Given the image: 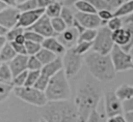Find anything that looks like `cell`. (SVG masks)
<instances>
[{
    "label": "cell",
    "mask_w": 133,
    "mask_h": 122,
    "mask_svg": "<svg viewBox=\"0 0 133 122\" xmlns=\"http://www.w3.org/2000/svg\"><path fill=\"white\" fill-rule=\"evenodd\" d=\"M129 53H130V54H131V55L133 56V47L131 48V50H130V52H129Z\"/></svg>",
    "instance_id": "94428289"
},
{
    "label": "cell",
    "mask_w": 133,
    "mask_h": 122,
    "mask_svg": "<svg viewBox=\"0 0 133 122\" xmlns=\"http://www.w3.org/2000/svg\"><path fill=\"white\" fill-rule=\"evenodd\" d=\"M88 1L97 9V12L100 11V10H103V9H109V10H111L110 7L108 6V4L104 0H88Z\"/></svg>",
    "instance_id": "b9f144b4"
},
{
    "label": "cell",
    "mask_w": 133,
    "mask_h": 122,
    "mask_svg": "<svg viewBox=\"0 0 133 122\" xmlns=\"http://www.w3.org/2000/svg\"><path fill=\"white\" fill-rule=\"evenodd\" d=\"M0 66H1V62H0Z\"/></svg>",
    "instance_id": "be15d7a7"
},
{
    "label": "cell",
    "mask_w": 133,
    "mask_h": 122,
    "mask_svg": "<svg viewBox=\"0 0 133 122\" xmlns=\"http://www.w3.org/2000/svg\"><path fill=\"white\" fill-rule=\"evenodd\" d=\"M12 90H14V86L11 84H5L0 82V102L4 101L12 92Z\"/></svg>",
    "instance_id": "1f68e13d"
},
{
    "label": "cell",
    "mask_w": 133,
    "mask_h": 122,
    "mask_svg": "<svg viewBox=\"0 0 133 122\" xmlns=\"http://www.w3.org/2000/svg\"><path fill=\"white\" fill-rule=\"evenodd\" d=\"M43 67V64L41 61L36 58L35 55L28 56V62H27V70H41Z\"/></svg>",
    "instance_id": "e575fe53"
},
{
    "label": "cell",
    "mask_w": 133,
    "mask_h": 122,
    "mask_svg": "<svg viewBox=\"0 0 133 122\" xmlns=\"http://www.w3.org/2000/svg\"><path fill=\"white\" fill-rule=\"evenodd\" d=\"M24 35H25L26 40H28V41L42 43L44 41V39H45V37H43L41 34L36 33L35 31H32V30H25L24 31Z\"/></svg>",
    "instance_id": "836d02e7"
},
{
    "label": "cell",
    "mask_w": 133,
    "mask_h": 122,
    "mask_svg": "<svg viewBox=\"0 0 133 122\" xmlns=\"http://www.w3.org/2000/svg\"><path fill=\"white\" fill-rule=\"evenodd\" d=\"M35 56H36V58L41 61V63H42L43 65L48 64V63L52 62L53 60H55L57 57H59V56H57L56 54H54L53 52H51V51H49V50H47V49H45V48H42Z\"/></svg>",
    "instance_id": "7402d4cb"
},
{
    "label": "cell",
    "mask_w": 133,
    "mask_h": 122,
    "mask_svg": "<svg viewBox=\"0 0 133 122\" xmlns=\"http://www.w3.org/2000/svg\"><path fill=\"white\" fill-rule=\"evenodd\" d=\"M62 6H63V5H62V2H60V1H55L54 3H52L51 5H49V6L45 9V14H47L50 19L60 17Z\"/></svg>",
    "instance_id": "d4e9b609"
},
{
    "label": "cell",
    "mask_w": 133,
    "mask_h": 122,
    "mask_svg": "<svg viewBox=\"0 0 133 122\" xmlns=\"http://www.w3.org/2000/svg\"><path fill=\"white\" fill-rule=\"evenodd\" d=\"M91 48H92V42H89V41H78L76 43V45L74 47V50H75V52L77 54L83 56Z\"/></svg>",
    "instance_id": "f546056e"
},
{
    "label": "cell",
    "mask_w": 133,
    "mask_h": 122,
    "mask_svg": "<svg viewBox=\"0 0 133 122\" xmlns=\"http://www.w3.org/2000/svg\"><path fill=\"white\" fill-rule=\"evenodd\" d=\"M97 36V29H85L79 34L78 41H89L92 42Z\"/></svg>",
    "instance_id": "f1b7e54d"
},
{
    "label": "cell",
    "mask_w": 133,
    "mask_h": 122,
    "mask_svg": "<svg viewBox=\"0 0 133 122\" xmlns=\"http://www.w3.org/2000/svg\"><path fill=\"white\" fill-rule=\"evenodd\" d=\"M125 119L127 122H133V112H127L125 113Z\"/></svg>",
    "instance_id": "f5cc1de1"
},
{
    "label": "cell",
    "mask_w": 133,
    "mask_h": 122,
    "mask_svg": "<svg viewBox=\"0 0 133 122\" xmlns=\"http://www.w3.org/2000/svg\"><path fill=\"white\" fill-rule=\"evenodd\" d=\"M97 13H98L99 18L103 21L104 24H107V22H108L110 19H112V18L114 17L113 11H112V10H109V9H103V10L98 11Z\"/></svg>",
    "instance_id": "60d3db41"
},
{
    "label": "cell",
    "mask_w": 133,
    "mask_h": 122,
    "mask_svg": "<svg viewBox=\"0 0 133 122\" xmlns=\"http://www.w3.org/2000/svg\"><path fill=\"white\" fill-rule=\"evenodd\" d=\"M57 38L66 49H71V48H74L78 42L79 32L74 27H68L62 33L58 34Z\"/></svg>",
    "instance_id": "5bb4252c"
},
{
    "label": "cell",
    "mask_w": 133,
    "mask_h": 122,
    "mask_svg": "<svg viewBox=\"0 0 133 122\" xmlns=\"http://www.w3.org/2000/svg\"><path fill=\"white\" fill-rule=\"evenodd\" d=\"M75 19L85 28V29H99L105 24L99 18L98 13H84L77 12L75 13Z\"/></svg>",
    "instance_id": "7c38bea8"
},
{
    "label": "cell",
    "mask_w": 133,
    "mask_h": 122,
    "mask_svg": "<svg viewBox=\"0 0 133 122\" xmlns=\"http://www.w3.org/2000/svg\"><path fill=\"white\" fill-rule=\"evenodd\" d=\"M42 118L48 122H79L75 103L66 100L48 101L42 106Z\"/></svg>",
    "instance_id": "7a4b0ae2"
},
{
    "label": "cell",
    "mask_w": 133,
    "mask_h": 122,
    "mask_svg": "<svg viewBox=\"0 0 133 122\" xmlns=\"http://www.w3.org/2000/svg\"><path fill=\"white\" fill-rule=\"evenodd\" d=\"M42 47L47 49V50H49V51H51V52H53L57 56L64 55V53L66 51V48L55 36H51V37L45 38L44 41L42 42Z\"/></svg>",
    "instance_id": "9a60e30c"
},
{
    "label": "cell",
    "mask_w": 133,
    "mask_h": 122,
    "mask_svg": "<svg viewBox=\"0 0 133 122\" xmlns=\"http://www.w3.org/2000/svg\"><path fill=\"white\" fill-rule=\"evenodd\" d=\"M27 62H28V55H17L9 63L10 70L12 75L16 77L19 73L27 70Z\"/></svg>",
    "instance_id": "2e32d148"
},
{
    "label": "cell",
    "mask_w": 133,
    "mask_h": 122,
    "mask_svg": "<svg viewBox=\"0 0 133 122\" xmlns=\"http://www.w3.org/2000/svg\"><path fill=\"white\" fill-rule=\"evenodd\" d=\"M24 31H25L24 28H22V27H18V26H16V27H14V28H11V29H8L7 32H6V34H5L7 41H8V42L14 41L19 35L23 34Z\"/></svg>",
    "instance_id": "4dcf8cb0"
},
{
    "label": "cell",
    "mask_w": 133,
    "mask_h": 122,
    "mask_svg": "<svg viewBox=\"0 0 133 122\" xmlns=\"http://www.w3.org/2000/svg\"><path fill=\"white\" fill-rule=\"evenodd\" d=\"M5 7H6V5L0 1V10H2V9H3V8H5Z\"/></svg>",
    "instance_id": "6f0895ef"
},
{
    "label": "cell",
    "mask_w": 133,
    "mask_h": 122,
    "mask_svg": "<svg viewBox=\"0 0 133 122\" xmlns=\"http://www.w3.org/2000/svg\"><path fill=\"white\" fill-rule=\"evenodd\" d=\"M26 30H32L35 31L36 33L41 34L43 37L47 38V37H51V36H55L57 35L55 33V31L53 30V27L51 25V19L47 16V14H43L32 26H30L29 28H27Z\"/></svg>",
    "instance_id": "8fae6325"
},
{
    "label": "cell",
    "mask_w": 133,
    "mask_h": 122,
    "mask_svg": "<svg viewBox=\"0 0 133 122\" xmlns=\"http://www.w3.org/2000/svg\"><path fill=\"white\" fill-rule=\"evenodd\" d=\"M7 39H6V36L5 35H0V49H2L6 43H7Z\"/></svg>",
    "instance_id": "db71d44e"
},
{
    "label": "cell",
    "mask_w": 133,
    "mask_h": 122,
    "mask_svg": "<svg viewBox=\"0 0 133 122\" xmlns=\"http://www.w3.org/2000/svg\"><path fill=\"white\" fill-rule=\"evenodd\" d=\"M112 39L114 41V44H117L124 49L130 42V32L125 26H123L122 28L112 31Z\"/></svg>",
    "instance_id": "e0dca14e"
},
{
    "label": "cell",
    "mask_w": 133,
    "mask_h": 122,
    "mask_svg": "<svg viewBox=\"0 0 133 122\" xmlns=\"http://www.w3.org/2000/svg\"><path fill=\"white\" fill-rule=\"evenodd\" d=\"M116 96L119 98V100L125 101L131 97H133V86H130L128 84H123L117 87V89L114 91Z\"/></svg>",
    "instance_id": "44dd1931"
},
{
    "label": "cell",
    "mask_w": 133,
    "mask_h": 122,
    "mask_svg": "<svg viewBox=\"0 0 133 122\" xmlns=\"http://www.w3.org/2000/svg\"><path fill=\"white\" fill-rule=\"evenodd\" d=\"M114 47L112 31L107 26H101L97 30V36L92 41V50L102 55H109Z\"/></svg>",
    "instance_id": "8992f818"
},
{
    "label": "cell",
    "mask_w": 133,
    "mask_h": 122,
    "mask_svg": "<svg viewBox=\"0 0 133 122\" xmlns=\"http://www.w3.org/2000/svg\"><path fill=\"white\" fill-rule=\"evenodd\" d=\"M49 81H50V78L49 77H47V75H45V74H43L42 72H41V75L38 77V79H37V81H36V83L34 84V88H36V89H38V90H41V91H46V89H47V87H48V84H49Z\"/></svg>",
    "instance_id": "8d00e7d4"
},
{
    "label": "cell",
    "mask_w": 133,
    "mask_h": 122,
    "mask_svg": "<svg viewBox=\"0 0 133 122\" xmlns=\"http://www.w3.org/2000/svg\"><path fill=\"white\" fill-rule=\"evenodd\" d=\"M6 32H7V29L0 25V35H5Z\"/></svg>",
    "instance_id": "11a10c76"
},
{
    "label": "cell",
    "mask_w": 133,
    "mask_h": 122,
    "mask_svg": "<svg viewBox=\"0 0 133 122\" xmlns=\"http://www.w3.org/2000/svg\"><path fill=\"white\" fill-rule=\"evenodd\" d=\"M125 1H129V0H125Z\"/></svg>",
    "instance_id": "e7e4bbea"
},
{
    "label": "cell",
    "mask_w": 133,
    "mask_h": 122,
    "mask_svg": "<svg viewBox=\"0 0 133 122\" xmlns=\"http://www.w3.org/2000/svg\"><path fill=\"white\" fill-rule=\"evenodd\" d=\"M25 48H26V51H27V55H28V56H33V55H36V54L38 53V51H39L43 47H42V43L26 40V42H25Z\"/></svg>",
    "instance_id": "d6a6232c"
},
{
    "label": "cell",
    "mask_w": 133,
    "mask_h": 122,
    "mask_svg": "<svg viewBox=\"0 0 133 122\" xmlns=\"http://www.w3.org/2000/svg\"><path fill=\"white\" fill-rule=\"evenodd\" d=\"M39 122H48V121H47V120H45L44 118H41V119H39Z\"/></svg>",
    "instance_id": "680465c9"
},
{
    "label": "cell",
    "mask_w": 133,
    "mask_h": 122,
    "mask_svg": "<svg viewBox=\"0 0 133 122\" xmlns=\"http://www.w3.org/2000/svg\"><path fill=\"white\" fill-rule=\"evenodd\" d=\"M128 30H129V32H130V42H129V44L126 47V48H124V50L126 51V52H130V50H131V48L133 47V23H129V24H126V25H124Z\"/></svg>",
    "instance_id": "ee69618b"
},
{
    "label": "cell",
    "mask_w": 133,
    "mask_h": 122,
    "mask_svg": "<svg viewBox=\"0 0 133 122\" xmlns=\"http://www.w3.org/2000/svg\"><path fill=\"white\" fill-rule=\"evenodd\" d=\"M79 12L84 13H97V9L88 0H77L72 4Z\"/></svg>",
    "instance_id": "ffe728a7"
},
{
    "label": "cell",
    "mask_w": 133,
    "mask_h": 122,
    "mask_svg": "<svg viewBox=\"0 0 133 122\" xmlns=\"http://www.w3.org/2000/svg\"><path fill=\"white\" fill-rule=\"evenodd\" d=\"M14 94L20 98L21 100L35 105V106H44L48 102V98L44 91H41L34 87H14Z\"/></svg>",
    "instance_id": "5b68a950"
},
{
    "label": "cell",
    "mask_w": 133,
    "mask_h": 122,
    "mask_svg": "<svg viewBox=\"0 0 133 122\" xmlns=\"http://www.w3.org/2000/svg\"><path fill=\"white\" fill-rule=\"evenodd\" d=\"M27 73H28V70L23 71V72L19 73L18 75L14 77L12 82H11V85L14 87H23V86H25L26 79H27Z\"/></svg>",
    "instance_id": "f35d334b"
},
{
    "label": "cell",
    "mask_w": 133,
    "mask_h": 122,
    "mask_svg": "<svg viewBox=\"0 0 133 122\" xmlns=\"http://www.w3.org/2000/svg\"><path fill=\"white\" fill-rule=\"evenodd\" d=\"M106 26H107L111 31H115V30H117V29H119V28H122V27L124 26L123 19L119 18V17H113L112 19H110V20L107 22Z\"/></svg>",
    "instance_id": "74e56055"
},
{
    "label": "cell",
    "mask_w": 133,
    "mask_h": 122,
    "mask_svg": "<svg viewBox=\"0 0 133 122\" xmlns=\"http://www.w3.org/2000/svg\"><path fill=\"white\" fill-rule=\"evenodd\" d=\"M14 79L12 72L10 70V67L8 63H1L0 66V82L5 84H11Z\"/></svg>",
    "instance_id": "cb8c5ba5"
},
{
    "label": "cell",
    "mask_w": 133,
    "mask_h": 122,
    "mask_svg": "<svg viewBox=\"0 0 133 122\" xmlns=\"http://www.w3.org/2000/svg\"><path fill=\"white\" fill-rule=\"evenodd\" d=\"M104 110L105 116L107 118L122 115L124 113L123 110V101L116 96L115 92L107 91L104 95Z\"/></svg>",
    "instance_id": "9c48e42d"
},
{
    "label": "cell",
    "mask_w": 133,
    "mask_h": 122,
    "mask_svg": "<svg viewBox=\"0 0 133 122\" xmlns=\"http://www.w3.org/2000/svg\"><path fill=\"white\" fill-rule=\"evenodd\" d=\"M51 25L53 27V30L55 31V33L58 35L60 33H62L66 28V24L64 23V21L60 18V17H57V18H53L51 19Z\"/></svg>",
    "instance_id": "4316f807"
},
{
    "label": "cell",
    "mask_w": 133,
    "mask_h": 122,
    "mask_svg": "<svg viewBox=\"0 0 133 122\" xmlns=\"http://www.w3.org/2000/svg\"><path fill=\"white\" fill-rule=\"evenodd\" d=\"M63 70L65 72V75L68 79L74 78L80 70L82 65V56L77 54L74 50V48L66 49L63 58Z\"/></svg>",
    "instance_id": "ba28073f"
},
{
    "label": "cell",
    "mask_w": 133,
    "mask_h": 122,
    "mask_svg": "<svg viewBox=\"0 0 133 122\" xmlns=\"http://www.w3.org/2000/svg\"><path fill=\"white\" fill-rule=\"evenodd\" d=\"M107 122H127V121L123 115H117V116L107 118Z\"/></svg>",
    "instance_id": "c3c4849f"
},
{
    "label": "cell",
    "mask_w": 133,
    "mask_h": 122,
    "mask_svg": "<svg viewBox=\"0 0 133 122\" xmlns=\"http://www.w3.org/2000/svg\"><path fill=\"white\" fill-rule=\"evenodd\" d=\"M17 56L16 51L14 50L10 42H7L2 49H0V62L9 63Z\"/></svg>",
    "instance_id": "d6986e66"
},
{
    "label": "cell",
    "mask_w": 133,
    "mask_h": 122,
    "mask_svg": "<svg viewBox=\"0 0 133 122\" xmlns=\"http://www.w3.org/2000/svg\"><path fill=\"white\" fill-rule=\"evenodd\" d=\"M122 19H123V23H124V25L129 24V23H133V12H132L131 14L127 16V17L122 18Z\"/></svg>",
    "instance_id": "681fc988"
},
{
    "label": "cell",
    "mask_w": 133,
    "mask_h": 122,
    "mask_svg": "<svg viewBox=\"0 0 133 122\" xmlns=\"http://www.w3.org/2000/svg\"><path fill=\"white\" fill-rule=\"evenodd\" d=\"M48 101L66 100L70 97L71 89L68 78L63 69L50 78L48 87L45 91Z\"/></svg>",
    "instance_id": "277c9868"
},
{
    "label": "cell",
    "mask_w": 133,
    "mask_h": 122,
    "mask_svg": "<svg viewBox=\"0 0 133 122\" xmlns=\"http://www.w3.org/2000/svg\"><path fill=\"white\" fill-rule=\"evenodd\" d=\"M85 64L92 75L100 82H110L115 78V68L110 55H102L97 52L87 54L84 58Z\"/></svg>",
    "instance_id": "3957f363"
},
{
    "label": "cell",
    "mask_w": 133,
    "mask_h": 122,
    "mask_svg": "<svg viewBox=\"0 0 133 122\" xmlns=\"http://www.w3.org/2000/svg\"><path fill=\"white\" fill-rule=\"evenodd\" d=\"M60 18L64 21V23L66 24L68 27H72L73 24H74V21H75V14L73 13L72 9L66 6V5H63L62 6V9H61V13H60Z\"/></svg>",
    "instance_id": "484cf974"
},
{
    "label": "cell",
    "mask_w": 133,
    "mask_h": 122,
    "mask_svg": "<svg viewBox=\"0 0 133 122\" xmlns=\"http://www.w3.org/2000/svg\"><path fill=\"white\" fill-rule=\"evenodd\" d=\"M55 1H57V0H37V5H38V8L46 9L49 5H51Z\"/></svg>",
    "instance_id": "7dc6e473"
},
{
    "label": "cell",
    "mask_w": 133,
    "mask_h": 122,
    "mask_svg": "<svg viewBox=\"0 0 133 122\" xmlns=\"http://www.w3.org/2000/svg\"><path fill=\"white\" fill-rule=\"evenodd\" d=\"M14 41H16V42H18V43H22V44H25V42H26V38H25V35H24V33L23 34H21V35H19Z\"/></svg>",
    "instance_id": "f907efd6"
},
{
    "label": "cell",
    "mask_w": 133,
    "mask_h": 122,
    "mask_svg": "<svg viewBox=\"0 0 133 122\" xmlns=\"http://www.w3.org/2000/svg\"><path fill=\"white\" fill-rule=\"evenodd\" d=\"M63 1H69V0H63Z\"/></svg>",
    "instance_id": "6125c7cd"
},
{
    "label": "cell",
    "mask_w": 133,
    "mask_h": 122,
    "mask_svg": "<svg viewBox=\"0 0 133 122\" xmlns=\"http://www.w3.org/2000/svg\"><path fill=\"white\" fill-rule=\"evenodd\" d=\"M23 1H25V0H16V2H17V4H19V3H21V2H23Z\"/></svg>",
    "instance_id": "91938a15"
},
{
    "label": "cell",
    "mask_w": 133,
    "mask_h": 122,
    "mask_svg": "<svg viewBox=\"0 0 133 122\" xmlns=\"http://www.w3.org/2000/svg\"><path fill=\"white\" fill-rule=\"evenodd\" d=\"M123 110H124V113L133 112V97L123 101Z\"/></svg>",
    "instance_id": "bcb514c9"
},
{
    "label": "cell",
    "mask_w": 133,
    "mask_h": 122,
    "mask_svg": "<svg viewBox=\"0 0 133 122\" xmlns=\"http://www.w3.org/2000/svg\"><path fill=\"white\" fill-rule=\"evenodd\" d=\"M102 96V87L100 81L92 75H85L78 85L75 97V105L78 110L79 122H87L90 113L97 110Z\"/></svg>",
    "instance_id": "6da1fadb"
},
{
    "label": "cell",
    "mask_w": 133,
    "mask_h": 122,
    "mask_svg": "<svg viewBox=\"0 0 133 122\" xmlns=\"http://www.w3.org/2000/svg\"><path fill=\"white\" fill-rule=\"evenodd\" d=\"M75 1H77V0H69V1H63V5H66V6H70V5H72Z\"/></svg>",
    "instance_id": "9f6ffc18"
},
{
    "label": "cell",
    "mask_w": 133,
    "mask_h": 122,
    "mask_svg": "<svg viewBox=\"0 0 133 122\" xmlns=\"http://www.w3.org/2000/svg\"><path fill=\"white\" fill-rule=\"evenodd\" d=\"M61 69H63V63H62V59L60 57H57L55 60H53L52 62L43 65L41 72L49 78L53 77L54 74H56L58 71H60Z\"/></svg>",
    "instance_id": "ac0fdd59"
},
{
    "label": "cell",
    "mask_w": 133,
    "mask_h": 122,
    "mask_svg": "<svg viewBox=\"0 0 133 122\" xmlns=\"http://www.w3.org/2000/svg\"><path fill=\"white\" fill-rule=\"evenodd\" d=\"M107 4H108V6L110 7V9L112 10V9H117L124 2H125V0H104Z\"/></svg>",
    "instance_id": "f6af8a7d"
},
{
    "label": "cell",
    "mask_w": 133,
    "mask_h": 122,
    "mask_svg": "<svg viewBox=\"0 0 133 122\" xmlns=\"http://www.w3.org/2000/svg\"><path fill=\"white\" fill-rule=\"evenodd\" d=\"M16 7L20 10V12L28 11V10H33V9L38 8L37 0H25V1L17 4Z\"/></svg>",
    "instance_id": "83f0119b"
},
{
    "label": "cell",
    "mask_w": 133,
    "mask_h": 122,
    "mask_svg": "<svg viewBox=\"0 0 133 122\" xmlns=\"http://www.w3.org/2000/svg\"><path fill=\"white\" fill-rule=\"evenodd\" d=\"M20 13V10L16 6H6L2 10H0V25L7 30L16 27L19 21Z\"/></svg>",
    "instance_id": "30bf717a"
},
{
    "label": "cell",
    "mask_w": 133,
    "mask_h": 122,
    "mask_svg": "<svg viewBox=\"0 0 133 122\" xmlns=\"http://www.w3.org/2000/svg\"><path fill=\"white\" fill-rule=\"evenodd\" d=\"M132 12H133V0H129V1H125L117 9H115L113 11V14L114 17L124 18L131 14Z\"/></svg>",
    "instance_id": "603a6c76"
},
{
    "label": "cell",
    "mask_w": 133,
    "mask_h": 122,
    "mask_svg": "<svg viewBox=\"0 0 133 122\" xmlns=\"http://www.w3.org/2000/svg\"><path fill=\"white\" fill-rule=\"evenodd\" d=\"M87 122H107V119L104 117V115L99 113L97 110H94L90 113V115L87 119Z\"/></svg>",
    "instance_id": "ab89813d"
},
{
    "label": "cell",
    "mask_w": 133,
    "mask_h": 122,
    "mask_svg": "<svg viewBox=\"0 0 133 122\" xmlns=\"http://www.w3.org/2000/svg\"><path fill=\"white\" fill-rule=\"evenodd\" d=\"M44 13H45V9H43V8H36L33 10L23 11L20 13L17 26L22 27L24 29H27L30 26H32Z\"/></svg>",
    "instance_id": "4fadbf2b"
},
{
    "label": "cell",
    "mask_w": 133,
    "mask_h": 122,
    "mask_svg": "<svg viewBox=\"0 0 133 122\" xmlns=\"http://www.w3.org/2000/svg\"><path fill=\"white\" fill-rule=\"evenodd\" d=\"M10 43H11L14 50L16 51L17 55H27V51H26L25 44L18 43V42H16V41H11Z\"/></svg>",
    "instance_id": "7bdbcfd3"
},
{
    "label": "cell",
    "mask_w": 133,
    "mask_h": 122,
    "mask_svg": "<svg viewBox=\"0 0 133 122\" xmlns=\"http://www.w3.org/2000/svg\"><path fill=\"white\" fill-rule=\"evenodd\" d=\"M2 3H4L6 6H17L16 0H0Z\"/></svg>",
    "instance_id": "816d5d0a"
},
{
    "label": "cell",
    "mask_w": 133,
    "mask_h": 122,
    "mask_svg": "<svg viewBox=\"0 0 133 122\" xmlns=\"http://www.w3.org/2000/svg\"><path fill=\"white\" fill-rule=\"evenodd\" d=\"M39 75H41V70H28L25 86H27V87H33Z\"/></svg>",
    "instance_id": "d590c367"
},
{
    "label": "cell",
    "mask_w": 133,
    "mask_h": 122,
    "mask_svg": "<svg viewBox=\"0 0 133 122\" xmlns=\"http://www.w3.org/2000/svg\"><path fill=\"white\" fill-rule=\"evenodd\" d=\"M109 55L116 72L133 69V56L129 52H126L122 47L114 44Z\"/></svg>",
    "instance_id": "52a82bcc"
}]
</instances>
